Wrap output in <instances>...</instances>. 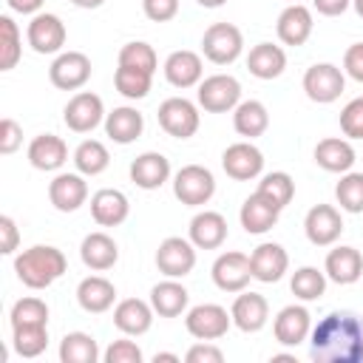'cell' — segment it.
Segmentation results:
<instances>
[{"label":"cell","mask_w":363,"mask_h":363,"mask_svg":"<svg viewBox=\"0 0 363 363\" xmlns=\"http://www.w3.org/2000/svg\"><path fill=\"white\" fill-rule=\"evenodd\" d=\"M48 199L60 213H74L88 199V184L79 173H60L48 184Z\"/></svg>","instance_id":"obj_18"},{"label":"cell","mask_w":363,"mask_h":363,"mask_svg":"<svg viewBox=\"0 0 363 363\" xmlns=\"http://www.w3.org/2000/svg\"><path fill=\"white\" fill-rule=\"evenodd\" d=\"M159 125L176 139H190L199 130V108L184 96H170L159 105Z\"/></svg>","instance_id":"obj_8"},{"label":"cell","mask_w":363,"mask_h":363,"mask_svg":"<svg viewBox=\"0 0 363 363\" xmlns=\"http://www.w3.org/2000/svg\"><path fill=\"white\" fill-rule=\"evenodd\" d=\"M309 354L318 363H363V318L354 312H329L312 329Z\"/></svg>","instance_id":"obj_1"},{"label":"cell","mask_w":363,"mask_h":363,"mask_svg":"<svg viewBox=\"0 0 363 363\" xmlns=\"http://www.w3.org/2000/svg\"><path fill=\"white\" fill-rule=\"evenodd\" d=\"M250 267H252V278L261 284H275L284 278L286 267H289V255L281 244H258L250 255Z\"/></svg>","instance_id":"obj_15"},{"label":"cell","mask_w":363,"mask_h":363,"mask_svg":"<svg viewBox=\"0 0 363 363\" xmlns=\"http://www.w3.org/2000/svg\"><path fill=\"white\" fill-rule=\"evenodd\" d=\"M326 275L335 284H354L363 275V255L354 247H335L326 255Z\"/></svg>","instance_id":"obj_32"},{"label":"cell","mask_w":363,"mask_h":363,"mask_svg":"<svg viewBox=\"0 0 363 363\" xmlns=\"http://www.w3.org/2000/svg\"><path fill=\"white\" fill-rule=\"evenodd\" d=\"M278 216H281V207L275 201H269L267 196H261L258 190L241 204V213H238L241 227L252 235H261V233L272 230L278 224Z\"/></svg>","instance_id":"obj_19"},{"label":"cell","mask_w":363,"mask_h":363,"mask_svg":"<svg viewBox=\"0 0 363 363\" xmlns=\"http://www.w3.org/2000/svg\"><path fill=\"white\" fill-rule=\"evenodd\" d=\"M17 60H20V28L9 14H3L0 17V71H11Z\"/></svg>","instance_id":"obj_42"},{"label":"cell","mask_w":363,"mask_h":363,"mask_svg":"<svg viewBox=\"0 0 363 363\" xmlns=\"http://www.w3.org/2000/svg\"><path fill=\"white\" fill-rule=\"evenodd\" d=\"M102 116H105V105H102V99H99L96 94H91V91L74 94V96L68 99V105H65V113H62L65 125H68L74 133H88V130H94V128L102 122Z\"/></svg>","instance_id":"obj_11"},{"label":"cell","mask_w":363,"mask_h":363,"mask_svg":"<svg viewBox=\"0 0 363 363\" xmlns=\"http://www.w3.org/2000/svg\"><path fill=\"white\" fill-rule=\"evenodd\" d=\"M227 238V218L216 210H204L190 221V241L199 250H216Z\"/></svg>","instance_id":"obj_24"},{"label":"cell","mask_w":363,"mask_h":363,"mask_svg":"<svg viewBox=\"0 0 363 363\" xmlns=\"http://www.w3.org/2000/svg\"><path fill=\"white\" fill-rule=\"evenodd\" d=\"M252 278L250 255L244 252H221L213 261V284L224 292H241Z\"/></svg>","instance_id":"obj_12"},{"label":"cell","mask_w":363,"mask_h":363,"mask_svg":"<svg viewBox=\"0 0 363 363\" xmlns=\"http://www.w3.org/2000/svg\"><path fill=\"white\" fill-rule=\"evenodd\" d=\"M312 11L306 9V6H301V3H292V6H286L284 11H281V17H278V37H281V43L284 45H303L306 40H309V34H312Z\"/></svg>","instance_id":"obj_22"},{"label":"cell","mask_w":363,"mask_h":363,"mask_svg":"<svg viewBox=\"0 0 363 363\" xmlns=\"http://www.w3.org/2000/svg\"><path fill=\"white\" fill-rule=\"evenodd\" d=\"M153 363H179V354H173V352H156L153 354Z\"/></svg>","instance_id":"obj_55"},{"label":"cell","mask_w":363,"mask_h":363,"mask_svg":"<svg viewBox=\"0 0 363 363\" xmlns=\"http://www.w3.org/2000/svg\"><path fill=\"white\" fill-rule=\"evenodd\" d=\"M128 213H130V204L122 190L105 187L91 196V216L99 227H119L128 218Z\"/></svg>","instance_id":"obj_20"},{"label":"cell","mask_w":363,"mask_h":363,"mask_svg":"<svg viewBox=\"0 0 363 363\" xmlns=\"http://www.w3.org/2000/svg\"><path fill=\"white\" fill-rule=\"evenodd\" d=\"M6 3H9V9H11V11L34 14V11H40V6H43L45 0H6Z\"/></svg>","instance_id":"obj_54"},{"label":"cell","mask_w":363,"mask_h":363,"mask_svg":"<svg viewBox=\"0 0 363 363\" xmlns=\"http://www.w3.org/2000/svg\"><path fill=\"white\" fill-rule=\"evenodd\" d=\"M269 125V113L264 108V102L258 99H247V102H238L235 105V113H233V128L235 133L247 136V139H255L267 130Z\"/></svg>","instance_id":"obj_35"},{"label":"cell","mask_w":363,"mask_h":363,"mask_svg":"<svg viewBox=\"0 0 363 363\" xmlns=\"http://www.w3.org/2000/svg\"><path fill=\"white\" fill-rule=\"evenodd\" d=\"M201 57L196 54V51H187V48H182V51H173L167 60H164V77H167V82L170 85H176V88H190V85H196L199 79H201Z\"/></svg>","instance_id":"obj_31"},{"label":"cell","mask_w":363,"mask_h":363,"mask_svg":"<svg viewBox=\"0 0 363 363\" xmlns=\"http://www.w3.org/2000/svg\"><path fill=\"white\" fill-rule=\"evenodd\" d=\"M187 301H190L187 289H184L182 284H176L173 278H170V281H162V284H156V286L150 289V306H153V312H159L162 318H176V315H182V312L187 309Z\"/></svg>","instance_id":"obj_34"},{"label":"cell","mask_w":363,"mask_h":363,"mask_svg":"<svg viewBox=\"0 0 363 363\" xmlns=\"http://www.w3.org/2000/svg\"><path fill=\"white\" fill-rule=\"evenodd\" d=\"M335 199L346 213H363V173H346L335 187Z\"/></svg>","instance_id":"obj_44"},{"label":"cell","mask_w":363,"mask_h":363,"mask_svg":"<svg viewBox=\"0 0 363 363\" xmlns=\"http://www.w3.org/2000/svg\"><path fill=\"white\" fill-rule=\"evenodd\" d=\"M23 323H48V306L40 298H20L11 306V326Z\"/></svg>","instance_id":"obj_45"},{"label":"cell","mask_w":363,"mask_h":363,"mask_svg":"<svg viewBox=\"0 0 363 363\" xmlns=\"http://www.w3.org/2000/svg\"><path fill=\"white\" fill-rule=\"evenodd\" d=\"M173 193L182 204L187 207H199V204H207L216 193V179L207 167L201 164H184L176 179H173Z\"/></svg>","instance_id":"obj_4"},{"label":"cell","mask_w":363,"mask_h":363,"mask_svg":"<svg viewBox=\"0 0 363 363\" xmlns=\"http://www.w3.org/2000/svg\"><path fill=\"white\" fill-rule=\"evenodd\" d=\"M79 258H82V264H85L88 269L102 272V269H111V267L116 264L119 247H116V241H113L108 233H91V235L82 238Z\"/></svg>","instance_id":"obj_26"},{"label":"cell","mask_w":363,"mask_h":363,"mask_svg":"<svg viewBox=\"0 0 363 363\" xmlns=\"http://www.w3.org/2000/svg\"><path fill=\"white\" fill-rule=\"evenodd\" d=\"M230 323H233V315L224 306H218V303H199L184 318L187 332L193 337H199V340H218V337H224Z\"/></svg>","instance_id":"obj_7"},{"label":"cell","mask_w":363,"mask_h":363,"mask_svg":"<svg viewBox=\"0 0 363 363\" xmlns=\"http://www.w3.org/2000/svg\"><path fill=\"white\" fill-rule=\"evenodd\" d=\"M60 360L62 363H96L99 360V346L85 332H68L60 343Z\"/></svg>","instance_id":"obj_37"},{"label":"cell","mask_w":363,"mask_h":363,"mask_svg":"<svg viewBox=\"0 0 363 363\" xmlns=\"http://www.w3.org/2000/svg\"><path fill=\"white\" fill-rule=\"evenodd\" d=\"M289 286H292V295L295 298H301V301H318L326 292V275L318 267H301V269H295Z\"/></svg>","instance_id":"obj_39"},{"label":"cell","mask_w":363,"mask_h":363,"mask_svg":"<svg viewBox=\"0 0 363 363\" xmlns=\"http://www.w3.org/2000/svg\"><path fill=\"white\" fill-rule=\"evenodd\" d=\"M113 323L125 335H145L153 323V306L139 298H125L113 309Z\"/></svg>","instance_id":"obj_28"},{"label":"cell","mask_w":363,"mask_h":363,"mask_svg":"<svg viewBox=\"0 0 363 363\" xmlns=\"http://www.w3.org/2000/svg\"><path fill=\"white\" fill-rule=\"evenodd\" d=\"M352 6H354V11L363 17V0H352Z\"/></svg>","instance_id":"obj_58"},{"label":"cell","mask_w":363,"mask_h":363,"mask_svg":"<svg viewBox=\"0 0 363 363\" xmlns=\"http://www.w3.org/2000/svg\"><path fill=\"white\" fill-rule=\"evenodd\" d=\"M241 48H244V37L233 23H213L201 37V51L216 65L235 62Z\"/></svg>","instance_id":"obj_3"},{"label":"cell","mask_w":363,"mask_h":363,"mask_svg":"<svg viewBox=\"0 0 363 363\" xmlns=\"http://www.w3.org/2000/svg\"><path fill=\"white\" fill-rule=\"evenodd\" d=\"M199 6H204V9H218V6H224L227 0H196Z\"/></svg>","instance_id":"obj_57"},{"label":"cell","mask_w":363,"mask_h":363,"mask_svg":"<svg viewBox=\"0 0 363 363\" xmlns=\"http://www.w3.org/2000/svg\"><path fill=\"white\" fill-rule=\"evenodd\" d=\"M68 159V145L54 133H40L28 145V162L37 170H60Z\"/></svg>","instance_id":"obj_25"},{"label":"cell","mask_w":363,"mask_h":363,"mask_svg":"<svg viewBox=\"0 0 363 363\" xmlns=\"http://www.w3.org/2000/svg\"><path fill=\"white\" fill-rule=\"evenodd\" d=\"M221 167H224V173L230 179L250 182V179H255L264 170V153L255 145H250V142H235V145H230L224 150Z\"/></svg>","instance_id":"obj_13"},{"label":"cell","mask_w":363,"mask_h":363,"mask_svg":"<svg viewBox=\"0 0 363 363\" xmlns=\"http://www.w3.org/2000/svg\"><path fill=\"white\" fill-rule=\"evenodd\" d=\"M20 145H23V128H20L14 119L6 116V119L0 122V153L9 156V153H14Z\"/></svg>","instance_id":"obj_49"},{"label":"cell","mask_w":363,"mask_h":363,"mask_svg":"<svg viewBox=\"0 0 363 363\" xmlns=\"http://www.w3.org/2000/svg\"><path fill=\"white\" fill-rule=\"evenodd\" d=\"M142 128H145V119L136 108L130 105H122V108H113L108 116H105V133L116 142V145H130L142 136Z\"/></svg>","instance_id":"obj_29"},{"label":"cell","mask_w":363,"mask_h":363,"mask_svg":"<svg viewBox=\"0 0 363 363\" xmlns=\"http://www.w3.org/2000/svg\"><path fill=\"white\" fill-rule=\"evenodd\" d=\"M170 179V162L162 153H142L130 162V182L142 190H156Z\"/></svg>","instance_id":"obj_23"},{"label":"cell","mask_w":363,"mask_h":363,"mask_svg":"<svg viewBox=\"0 0 363 363\" xmlns=\"http://www.w3.org/2000/svg\"><path fill=\"white\" fill-rule=\"evenodd\" d=\"M275 340L281 346H298L312 335V315L306 306H284L275 318Z\"/></svg>","instance_id":"obj_16"},{"label":"cell","mask_w":363,"mask_h":363,"mask_svg":"<svg viewBox=\"0 0 363 363\" xmlns=\"http://www.w3.org/2000/svg\"><path fill=\"white\" fill-rule=\"evenodd\" d=\"M346 88V79H343V71L332 62H315L312 68H306L303 74V91L312 102H335Z\"/></svg>","instance_id":"obj_6"},{"label":"cell","mask_w":363,"mask_h":363,"mask_svg":"<svg viewBox=\"0 0 363 363\" xmlns=\"http://www.w3.org/2000/svg\"><path fill=\"white\" fill-rule=\"evenodd\" d=\"M17 241H20V230H17L14 218L11 216H0V252L11 255L17 250Z\"/></svg>","instance_id":"obj_50"},{"label":"cell","mask_w":363,"mask_h":363,"mask_svg":"<svg viewBox=\"0 0 363 363\" xmlns=\"http://www.w3.org/2000/svg\"><path fill=\"white\" fill-rule=\"evenodd\" d=\"M247 68L252 77L258 79H275L284 74L286 68V54L281 45H272V43H258L250 48V57H247Z\"/></svg>","instance_id":"obj_30"},{"label":"cell","mask_w":363,"mask_h":363,"mask_svg":"<svg viewBox=\"0 0 363 363\" xmlns=\"http://www.w3.org/2000/svg\"><path fill=\"white\" fill-rule=\"evenodd\" d=\"M258 193L267 196L269 201H275V204L284 210V207L292 201V196H295V182H292L289 173L275 170V173H267V176L258 182Z\"/></svg>","instance_id":"obj_41"},{"label":"cell","mask_w":363,"mask_h":363,"mask_svg":"<svg viewBox=\"0 0 363 363\" xmlns=\"http://www.w3.org/2000/svg\"><path fill=\"white\" fill-rule=\"evenodd\" d=\"M74 6H79V9H99L105 0H71Z\"/></svg>","instance_id":"obj_56"},{"label":"cell","mask_w":363,"mask_h":363,"mask_svg":"<svg viewBox=\"0 0 363 363\" xmlns=\"http://www.w3.org/2000/svg\"><path fill=\"white\" fill-rule=\"evenodd\" d=\"M74 164L82 176H99L108 164H111V153L102 142L96 139H85L77 150H74Z\"/></svg>","instance_id":"obj_38"},{"label":"cell","mask_w":363,"mask_h":363,"mask_svg":"<svg viewBox=\"0 0 363 363\" xmlns=\"http://www.w3.org/2000/svg\"><path fill=\"white\" fill-rule=\"evenodd\" d=\"M340 128L349 139H363V96L352 99L343 111H340Z\"/></svg>","instance_id":"obj_46"},{"label":"cell","mask_w":363,"mask_h":363,"mask_svg":"<svg viewBox=\"0 0 363 363\" xmlns=\"http://www.w3.org/2000/svg\"><path fill=\"white\" fill-rule=\"evenodd\" d=\"M102 357L105 363H142V349L133 340H113Z\"/></svg>","instance_id":"obj_47"},{"label":"cell","mask_w":363,"mask_h":363,"mask_svg":"<svg viewBox=\"0 0 363 363\" xmlns=\"http://www.w3.org/2000/svg\"><path fill=\"white\" fill-rule=\"evenodd\" d=\"M312 3H315V9H318L320 14H326V17H337V14H343V11L349 9L352 0H312Z\"/></svg>","instance_id":"obj_53"},{"label":"cell","mask_w":363,"mask_h":363,"mask_svg":"<svg viewBox=\"0 0 363 363\" xmlns=\"http://www.w3.org/2000/svg\"><path fill=\"white\" fill-rule=\"evenodd\" d=\"M65 269H68V261H65L62 250H57L51 244L28 247V250H23L14 258V272H17V278L28 289H45V286H51Z\"/></svg>","instance_id":"obj_2"},{"label":"cell","mask_w":363,"mask_h":363,"mask_svg":"<svg viewBox=\"0 0 363 363\" xmlns=\"http://www.w3.org/2000/svg\"><path fill=\"white\" fill-rule=\"evenodd\" d=\"M315 162L329 173H349L354 164V147L346 139H320L315 147Z\"/></svg>","instance_id":"obj_33"},{"label":"cell","mask_w":363,"mask_h":363,"mask_svg":"<svg viewBox=\"0 0 363 363\" xmlns=\"http://www.w3.org/2000/svg\"><path fill=\"white\" fill-rule=\"evenodd\" d=\"M303 230H306V238L315 247H329V244H335L340 238L343 218L332 204H315L303 218Z\"/></svg>","instance_id":"obj_14"},{"label":"cell","mask_w":363,"mask_h":363,"mask_svg":"<svg viewBox=\"0 0 363 363\" xmlns=\"http://www.w3.org/2000/svg\"><path fill=\"white\" fill-rule=\"evenodd\" d=\"M343 68H346V74H349L352 79L363 82V43H354V45L346 48V54H343Z\"/></svg>","instance_id":"obj_52"},{"label":"cell","mask_w":363,"mask_h":363,"mask_svg":"<svg viewBox=\"0 0 363 363\" xmlns=\"http://www.w3.org/2000/svg\"><path fill=\"white\" fill-rule=\"evenodd\" d=\"M142 11L153 23H167L179 14V0H142Z\"/></svg>","instance_id":"obj_48"},{"label":"cell","mask_w":363,"mask_h":363,"mask_svg":"<svg viewBox=\"0 0 363 363\" xmlns=\"http://www.w3.org/2000/svg\"><path fill=\"white\" fill-rule=\"evenodd\" d=\"M77 301H79V306H82L85 312L99 315V312H108V309L113 306L116 289H113V284H111L108 278H102V275H88V278H82L79 286H77Z\"/></svg>","instance_id":"obj_27"},{"label":"cell","mask_w":363,"mask_h":363,"mask_svg":"<svg viewBox=\"0 0 363 363\" xmlns=\"http://www.w3.org/2000/svg\"><path fill=\"white\" fill-rule=\"evenodd\" d=\"M11 343H14V352L20 357H37L45 352L48 346V329L45 323H23V326H11Z\"/></svg>","instance_id":"obj_36"},{"label":"cell","mask_w":363,"mask_h":363,"mask_svg":"<svg viewBox=\"0 0 363 363\" xmlns=\"http://www.w3.org/2000/svg\"><path fill=\"white\" fill-rule=\"evenodd\" d=\"M230 315H233V323L241 332H258V329H264V323L269 318V303H267L264 295L241 289V295L233 301Z\"/></svg>","instance_id":"obj_21"},{"label":"cell","mask_w":363,"mask_h":363,"mask_svg":"<svg viewBox=\"0 0 363 363\" xmlns=\"http://www.w3.org/2000/svg\"><path fill=\"white\" fill-rule=\"evenodd\" d=\"M28 45L37 54H57L65 45V23L57 14H37L28 23Z\"/></svg>","instance_id":"obj_17"},{"label":"cell","mask_w":363,"mask_h":363,"mask_svg":"<svg viewBox=\"0 0 363 363\" xmlns=\"http://www.w3.org/2000/svg\"><path fill=\"white\" fill-rule=\"evenodd\" d=\"M150 79H153V74L139 71V68H125V65H119L116 74H113L116 91H119L122 96H128V99H142V96H147Z\"/></svg>","instance_id":"obj_40"},{"label":"cell","mask_w":363,"mask_h":363,"mask_svg":"<svg viewBox=\"0 0 363 363\" xmlns=\"http://www.w3.org/2000/svg\"><path fill=\"white\" fill-rule=\"evenodd\" d=\"M196 244L187 241V238H179V235H170L159 244L156 250V267L159 272H164L167 278H184L193 272L196 267Z\"/></svg>","instance_id":"obj_9"},{"label":"cell","mask_w":363,"mask_h":363,"mask_svg":"<svg viewBox=\"0 0 363 363\" xmlns=\"http://www.w3.org/2000/svg\"><path fill=\"white\" fill-rule=\"evenodd\" d=\"M119 65H125V68H139V71L153 74L156 65H159V60H156L153 45L136 40V43H125V45H122V51H119Z\"/></svg>","instance_id":"obj_43"},{"label":"cell","mask_w":363,"mask_h":363,"mask_svg":"<svg viewBox=\"0 0 363 363\" xmlns=\"http://www.w3.org/2000/svg\"><path fill=\"white\" fill-rule=\"evenodd\" d=\"M187 363H221L224 360V352L218 346H210V343H196L190 346V352L184 354Z\"/></svg>","instance_id":"obj_51"},{"label":"cell","mask_w":363,"mask_h":363,"mask_svg":"<svg viewBox=\"0 0 363 363\" xmlns=\"http://www.w3.org/2000/svg\"><path fill=\"white\" fill-rule=\"evenodd\" d=\"M48 77H51L54 88H60V91H77V88H82L91 79V60L82 51H65V54H60L51 62Z\"/></svg>","instance_id":"obj_10"},{"label":"cell","mask_w":363,"mask_h":363,"mask_svg":"<svg viewBox=\"0 0 363 363\" xmlns=\"http://www.w3.org/2000/svg\"><path fill=\"white\" fill-rule=\"evenodd\" d=\"M241 102V82L230 74H213L199 85V105L210 113L233 111Z\"/></svg>","instance_id":"obj_5"}]
</instances>
